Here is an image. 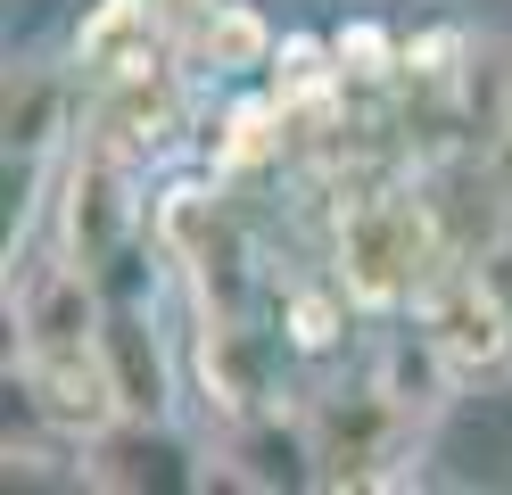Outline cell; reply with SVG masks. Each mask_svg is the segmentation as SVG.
<instances>
[{
  "instance_id": "cell-5",
  "label": "cell",
  "mask_w": 512,
  "mask_h": 495,
  "mask_svg": "<svg viewBox=\"0 0 512 495\" xmlns=\"http://www.w3.org/2000/svg\"><path fill=\"white\" fill-rule=\"evenodd\" d=\"M413 322L446 347V363H455L463 380L496 372V363L512 355V314H504V297L488 289L479 256H446L438 273L422 281V297H413Z\"/></svg>"
},
{
  "instance_id": "cell-3",
  "label": "cell",
  "mask_w": 512,
  "mask_h": 495,
  "mask_svg": "<svg viewBox=\"0 0 512 495\" xmlns=\"http://www.w3.org/2000/svg\"><path fill=\"white\" fill-rule=\"evenodd\" d=\"M182 116H190V66L174 50H157L141 66H124V75L83 83V132L75 141L116 149L124 165H149L157 149H174Z\"/></svg>"
},
{
  "instance_id": "cell-13",
  "label": "cell",
  "mask_w": 512,
  "mask_h": 495,
  "mask_svg": "<svg viewBox=\"0 0 512 495\" xmlns=\"http://www.w3.org/2000/svg\"><path fill=\"white\" fill-rule=\"evenodd\" d=\"M9 157L42 165L58 141L75 132V75H58V66H25V75H9Z\"/></svg>"
},
{
  "instance_id": "cell-10",
  "label": "cell",
  "mask_w": 512,
  "mask_h": 495,
  "mask_svg": "<svg viewBox=\"0 0 512 495\" xmlns=\"http://www.w3.org/2000/svg\"><path fill=\"white\" fill-rule=\"evenodd\" d=\"M157 50H174L166 42V25H157L149 0H91V17L75 25V66H83V83H100V75H124V66H141Z\"/></svg>"
},
{
  "instance_id": "cell-4",
  "label": "cell",
  "mask_w": 512,
  "mask_h": 495,
  "mask_svg": "<svg viewBox=\"0 0 512 495\" xmlns=\"http://www.w3.org/2000/svg\"><path fill=\"white\" fill-rule=\"evenodd\" d=\"M133 190H141V165H124L116 149L75 141L67 174H58V248H67L83 273H108V264L133 248V231L149 223Z\"/></svg>"
},
{
  "instance_id": "cell-2",
  "label": "cell",
  "mask_w": 512,
  "mask_h": 495,
  "mask_svg": "<svg viewBox=\"0 0 512 495\" xmlns=\"http://www.w3.org/2000/svg\"><path fill=\"white\" fill-rule=\"evenodd\" d=\"M306 429H314V487H389V479H405L397 462L422 438V413L372 380V388L314 396Z\"/></svg>"
},
{
  "instance_id": "cell-12",
  "label": "cell",
  "mask_w": 512,
  "mask_h": 495,
  "mask_svg": "<svg viewBox=\"0 0 512 495\" xmlns=\"http://www.w3.org/2000/svg\"><path fill=\"white\" fill-rule=\"evenodd\" d=\"M512 132V42L471 33L463 91H455V149H496Z\"/></svg>"
},
{
  "instance_id": "cell-11",
  "label": "cell",
  "mask_w": 512,
  "mask_h": 495,
  "mask_svg": "<svg viewBox=\"0 0 512 495\" xmlns=\"http://www.w3.org/2000/svg\"><path fill=\"white\" fill-rule=\"evenodd\" d=\"M273 25L248 9V0H223V9L190 33V42H174V58L190 66V75H215V83H232V75H273Z\"/></svg>"
},
{
  "instance_id": "cell-6",
  "label": "cell",
  "mask_w": 512,
  "mask_h": 495,
  "mask_svg": "<svg viewBox=\"0 0 512 495\" xmlns=\"http://www.w3.org/2000/svg\"><path fill=\"white\" fill-rule=\"evenodd\" d=\"M75 462H83L91 487H116V495H141V487H157V495L199 487V471H190L199 454H190L166 421H141V413H124V421L100 429V438H83Z\"/></svg>"
},
{
  "instance_id": "cell-15",
  "label": "cell",
  "mask_w": 512,
  "mask_h": 495,
  "mask_svg": "<svg viewBox=\"0 0 512 495\" xmlns=\"http://www.w3.org/2000/svg\"><path fill=\"white\" fill-rule=\"evenodd\" d=\"M455 380H463V372L446 363V347L430 339L422 322H413L405 339H389V355H380V388H389V396H405L413 413H438V405H446V388H455Z\"/></svg>"
},
{
  "instance_id": "cell-14",
  "label": "cell",
  "mask_w": 512,
  "mask_h": 495,
  "mask_svg": "<svg viewBox=\"0 0 512 495\" xmlns=\"http://www.w3.org/2000/svg\"><path fill=\"white\" fill-rule=\"evenodd\" d=\"M347 314H356V289L339 281V264L281 281V347H298V355H331V347L347 339Z\"/></svg>"
},
{
  "instance_id": "cell-9",
  "label": "cell",
  "mask_w": 512,
  "mask_h": 495,
  "mask_svg": "<svg viewBox=\"0 0 512 495\" xmlns=\"http://www.w3.org/2000/svg\"><path fill=\"white\" fill-rule=\"evenodd\" d=\"M232 487H314V429L306 413L281 421L273 413H248V421H223V471Z\"/></svg>"
},
{
  "instance_id": "cell-7",
  "label": "cell",
  "mask_w": 512,
  "mask_h": 495,
  "mask_svg": "<svg viewBox=\"0 0 512 495\" xmlns=\"http://www.w3.org/2000/svg\"><path fill=\"white\" fill-rule=\"evenodd\" d=\"M199 388L215 421L273 413V330H256L248 314H199Z\"/></svg>"
},
{
  "instance_id": "cell-16",
  "label": "cell",
  "mask_w": 512,
  "mask_h": 495,
  "mask_svg": "<svg viewBox=\"0 0 512 495\" xmlns=\"http://www.w3.org/2000/svg\"><path fill=\"white\" fill-rule=\"evenodd\" d=\"M273 99L281 108H314V99H339V50L314 42V33H290L273 50Z\"/></svg>"
},
{
  "instance_id": "cell-8",
  "label": "cell",
  "mask_w": 512,
  "mask_h": 495,
  "mask_svg": "<svg viewBox=\"0 0 512 495\" xmlns=\"http://www.w3.org/2000/svg\"><path fill=\"white\" fill-rule=\"evenodd\" d=\"M100 363H108L124 413H141V421H166L174 413V355H166V339H157V322H149L141 297H108V314H100Z\"/></svg>"
},
{
  "instance_id": "cell-1",
  "label": "cell",
  "mask_w": 512,
  "mask_h": 495,
  "mask_svg": "<svg viewBox=\"0 0 512 495\" xmlns=\"http://www.w3.org/2000/svg\"><path fill=\"white\" fill-rule=\"evenodd\" d=\"M446 256L455 248H446V231H438V207H430L422 174L364 182V190H347L339 215H331V264H339V281L356 289V306H372V314L380 306H413L422 281Z\"/></svg>"
},
{
  "instance_id": "cell-17",
  "label": "cell",
  "mask_w": 512,
  "mask_h": 495,
  "mask_svg": "<svg viewBox=\"0 0 512 495\" xmlns=\"http://www.w3.org/2000/svg\"><path fill=\"white\" fill-rule=\"evenodd\" d=\"M149 9H157V25H166V42H190V33H199L223 0H149Z\"/></svg>"
}]
</instances>
